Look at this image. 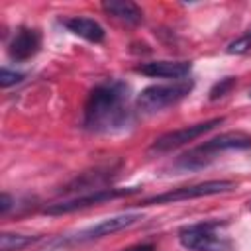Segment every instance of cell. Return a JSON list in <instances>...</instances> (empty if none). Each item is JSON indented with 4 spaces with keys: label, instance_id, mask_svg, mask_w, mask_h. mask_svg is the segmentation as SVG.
<instances>
[{
    "label": "cell",
    "instance_id": "1",
    "mask_svg": "<svg viewBox=\"0 0 251 251\" xmlns=\"http://www.w3.org/2000/svg\"><path fill=\"white\" fill-rule=\"evenodd\" d=\"M127 100L129 88L126 82L106 80L96 84L84 104V127L96 133H114L126 129L133 122Z\"/></svg>",
    "mask_w": 251,
    "mask_h": 251
},
{
    "label": "cell",
    "instance_id": "2",
    "mask_svg": "<svg viewBox=\"0 0 251 251\" xmlns=\"http://www.w3.org/2000/svg\"><path fill=\"white\" fill-rule=\"evenodd\" d=\"M231 149H251V135L245 131H226L220 133L218 137H212L208 141H204L202 145L190 149L188 153H184L178 161L176 167L178 169H200L206 167L208 161L214 159L216 153L222 151H231Z\"/></svg>",
    "mask_w": 251,
    "mask_h": 251
},
{
    "label": "cell",
    "instance_id": "3",
    "mask_svg": "<svg viewBox=\"0 0 251 251\" xmlns=\"http://www.w3.org/2000/svg\"><path fill=\"white\" fill-rule=\"evenodd\" d=\"M192 80H175L171 84H151L137 94V108L143 114H155L169 106L178 104L192 90Z\"/></svg>",
    "mask_w": 251,
    "mask_h": 251
},
{
    "label": "cell",
    "instance_id": "4",
    "mask_svg": "<svg viewBox=\"0 0 251 251\" xmlns=\"http://www.w3.org/2000/svg\"><path fill=\"white\" fill-rule=\"evenodd\" d=\"M220 222H202L184 226L178 231V241L188 251H229L231 243L220 233Z\"/></svg>",
    "mask_w": 251,
    "mask_h": 251
},
{
    "label": "cell",
    "instance_id": "5",
    "mask_svg": "<svg viewBox=\"0 0 251 251\" xmlns=\"http://www.w3.org/2000/svg\"><path fill=\"white\" fill-rule=\"evenodd\" d=\"M235 188L233 180H206L190 186H178L173 190H167L163 194L149 196L141 202V206H155V204H171V202H180V200H190V198H200V196H212V194H222L229 192Z\"/></svg>",
    "mask_w": 251,
    "mask_h": 251
},
{
    "label": "cell",
    "instance_id": "6",
    "mask_svg": "<svg viewBox=\"0 0 251 251\" xmlns=\"http://www.w3.org/2000/svg\"><path fill=\"white\" fill-rule=\"evenodd\" d=\"M220 124H224V118H212V120H206V122H200V124H192V126H186V127L169 131V133L161 135L159 139H155L153 145L149 147V151L151 153H167L175 147H180V145L208 133L210 129H214Z\"/></svg>",
    "mask_w": 251,
    "mask_h": 251
},
{
    "label": "cell",
    "instance_id": "7",
    "mask_svg": "<svg viewBox=\"0 0 251 251\" xmlns=\"http://www.w3.org/2000/svg\"><path fill=\"white\" fill-rule=\"evenodd\" d=\"M137 190H139L137 186H131V188H100V190H92L90 194H84V196H76L73 200L51 204V206L45 208V214H51V216H55V214H69V212H75V210H80V208L96 206V204H102V202H108V200H114V198H120V196L133 194Z\"/></svg>",
    "mask_w": 251,
    "mask_h": 251
},
{
    "label": "cell",
    "instance_id": "8",
    "mask_svg": "<svg viewBox=\"0 0 251 251\" xmlns=\"http://www.w3.org/2000/svg\"><path fill=\"white\" fill-rule=\"evenodd\" d=\"M141 220V214H122V216H114V218H106L82 231H78L76 235L71 237V241H92V239H98V237H104V235H110V233H116L120 229H126L129 226H133L135 222Z\"/></svg>",
    "mask_w": 251,
    "mask_h": 251
},
{
    "label": "cell",
    "instance_id": "9",
    "mask_svg": "<svg viewBox=\"0 0 251 251\" xmlns=\"http://www.w3.org/2000/svg\"><path fill=\"white\" fill-rule=\"evenodd\" d=\"M41 47V35L37 29L20 27L8 43V55L12 61H27Z\"/></svg>",
    "mask_w": 251,
    "mask_h": 251
},
{
    "label": "cell",
    "instance_id": "10",
    "mask_svg": "<svg viewBox=\"0 0 251 251\" xmlns=\"http://www.w3.org/2000/svg\"><path fill=\"white\" fill-rule=\"evenodd\" d=\"M135 71L151 78H184L192 71V65L190 61H151L139 65Z\"/></svg>",
    "mask_w": 251,
    "mask_h": 251
},
{
    "label": "cell",
    "instance_id": "11",
    "mask_svg": "<svg viewBox=\"0 0 251 251\" xmlns=\"http://www.w3.org/2000/svg\"><path fill=\"white\" fill-rule=\"evenodd\" d=\"M63 24L71 33H75L86 41H92V43H100L106 37L104 27L96 20L86 18V16H73V18H67Z\"/></svg>",
    "mask_w": 251,
    "mask_h": 251
},
{
    "label": "cell",
    "instance_id": "12",
    "mask_svg": "<svg viewBox=\"0 0 251 251\" xmlns=\"http://www.w3.org/2000/svg\"><path fill=\"white\" fill-rule=\"evenodd\" d=\"M102 8L110 16H114L118 20H124L127 24H139L143 20L141 8L137 4H133V2H127V0H106L102 4Z\"/></svg>",
    "mask_w": 251,
    "mask_h": 251
},
{
    "label": "cell",
    "instance_id": "13",
    "mask_svg": "<svg viewBox=\"0 0 251 251\" xmlns=\"http://www.w3.org/2000/svg\"><path fill=\"white\" fill-rule=\"evenodd\" d=\"M35 235H22V233H2L0 235V249L2 251H18L29 243H33Z\"/></svg>",
    "mask_w": 251,
    "mask_h": 251
},
{
    "label": "cell",
    "instance_id": "14",
    "mask_svg": "<svg viewBox=\"0 0 251 251\" xmlns=\"http://www.w3.org/2000/svg\"><path fill=\"white\" fill-rule=\"evenodd\" d=\"M249 49H251V29L245 31L243 35H239L237 39H233L231 43H227V47H226V51L229 55H243Z\"/></svg>",
    "mask_w": 251,
    "mask_h": 251
},
{
    "label": "cell",
    "instance_id": "15",
    "mask_svg": "<svg viewBox=\"0 0 251 251\" xmlns=\"http://www.w3.org/2000/svg\"><path fill=\"white\" fill-rule=\"evenodd\" d=\"M235 86V76H226V78H220L214 86H212V90H210V100H218V98H222V96H226L231 88Z\"/></svg>",
    "mask_w": 251,
    "mask_h": 251
},
{
    "label": "cell",
    "instance_id": "16",
    "mask_svg": "<svg viewBox=\"0 0 251 251\" xmlns=\"http://www.w3.org/2000/svg\"><path fill=\"white\" fill-rule=\"evenodd\" d=\"M22 78H24V73L10 71L8 67H4L0 71V84H2V88H8L12 84H18V82H22Z\"/></svg>",
    "mask_w": 251,
    "mask_h": 251
},
{
    "label": "cell",
    "instance_id": "17",
    "mask_svg": "<svg viewBox=\"0 0 251 251\" xmlns=\"http://www.w3.org/2000/svg\"><path fill=\"white\" fill-rule=\"evenodd\" d=\"M10 206H12V198H10V194H2V198H0V212L2 214H6L8 210H10Z\"/></svg>",
    "mask_w": 251,
    "mask_h": 251
},
{
    "label": "cell",
    "instance_id": "18",
    "mask_svg": "<svg viewBox=\"0 0 251 251\" xmlns=\"http://www.w3.org/2000/svg\"><path fill=\"white\" fill-rule=\"evenodd\" d=\"M124 251H155V245L151 243H139V245H133V247H127Z\"/></svg>",
    "mask_w": 251,
    "mask_h": 251
},
{
    "label": "cell",
    "instance_id": "19",
    "mask_svg": "<svg viewBox=\"0 0 251 251\" xmlns=\"http://www.w3.org/2000/svg\"><path fill=\"white\" fill-rule=\"evenodd\" d=\"M249 98H251V88H249Z\"/></svg>",
    "mask_w": 251,
    "mask_h": 251
},
{
    "label": "cell",
    "instance_id": "20",
    "mask_svg": "<svg viewBox=\"0 0 251 251\" xmlns=\"http://www.w3.org/2000/svg\"><path fill=\"white\" fill-rule=\"evenodd\" d=\"M249 208H251V202H249Z\"/></svg>",
    "mask_w": 251,
    "mask_h": 251
}]
</instances>
